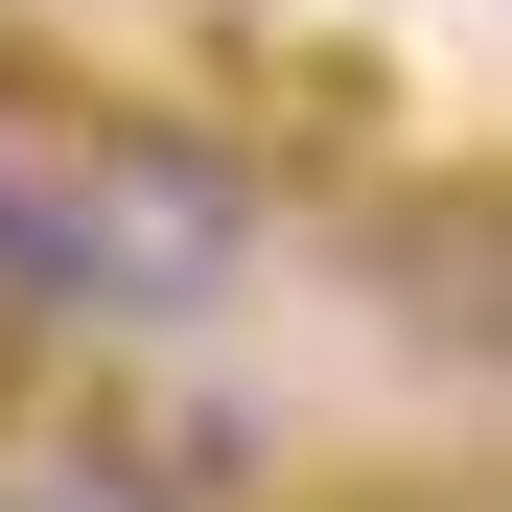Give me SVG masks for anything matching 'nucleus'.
I'll list each match as a JSON object with an SVG mask.
<instances>
[{
	"label": "nucleus",
	"mask_w": 512,
	"mask_h": 512,
	"mask_svg": "<svg viewBox=\"0 0 512 512\" xmlns=\"http://www.w3.org/2000/svg\"><path fill=\"white\" fill-rule=\"evenodd\" d=\"M70 233H94V326H187L256 256V163L163 117H70Z\"/></svg>",
	"instance_id": "f257e3e1"
},
{
	"label": "nucleus",
	"mask_w": 512,
	"mask_h": 512,
	"mask_svg": "<svg viewBox=\"0 0 512 512\" xmlns=\"http://www.w3.org/2000/svg\"><path fill=\"white\" fill-rule=\"evenodd\" d=\"M0 326H94V233H70V140H0Z\"/></svg>",
	"instance_id": "f03ea898"
},
{
	"label": "nucleus",
	"mask_w": 512,
	"mask_h": 512,
	"mask_svg": "<svg viewBox=\"0 0 512 512\" xmlns=\"http://www.w3.org/2000/svg\"><path fill=\"white\" fill-rule=\"evenodd\" d=\"M0 512H187L163 443H94V419H47V443H0Z\"/></svg>",
	"instance_id": "7ed1b4c3"
},
{
	"label": "nucleus",
	"mask_w": 512,
	"mask_h": 512,
	"mask_svg": "<svg viewBox=\"0 0 512 512\" xmlns=\"http://www.w3.org/2000/svg\"><path fill=\"white\" fill-rule=\"evenodd\" d=\"M350 512H489V489H350Z\"/></svg>",
	"instance_id": "20e7f679"
}]
</instances>
